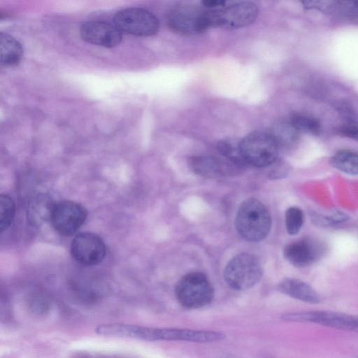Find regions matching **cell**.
<instances>
[{"label":"cell","mask_w":358,"mask_h":358,"mask_svg":"<svg viewBox=\"0 0 358 358\" xmlns=\"http://www.w3.org/2000/svg\"><path fill=\"white\" fill-rule=\"evenodd\" d=\"M276 140L279 148H289L297 142L299 131H297L292 125L288 123L280 124L271 132Z\"/></svg>","instance_id":"obj_19"},{"label":"cell","mask_w":358,"mask_h":358,"mask_svg":"<svg viewBox=\"0 0 358 358\" xmlns=\"http://www.w3.org/2000/svg\"><path fill=\"white\" fill-rule=\"evenodd\" d=\"M237 232L248 241L257 242L265 238L271 227V217L266 206L253 198L239 206L235 219Z\"/></svg>","instance_id":"obj_1"},{"label":"cell","mask_w":358,"mask_h":358,"mask_svg":"<svg viewBox=\"0 0 358 358\" xmlns=\"http://www.w3.org/2000/svg\"><path fill=\"white\" fill-rule=\"evenodd\" d=\"M71 253L78 263L94 266L103 260L106 248L103 241L98 235L82 232L73 238L71 244Z\"/></svg>","instance_id":"obj_9"},{"label":"cell","mask_w":358,"mask_h":358,"mask_svg":"<svg viewBox=\"0 0 358 358\" xmlns=\"http://www.w3.org/2000/svg\"><path fill=\"white\" fill-rule=\"evenodd\" d=\"M303 223V213L297 207H290L285 213V225L287 232L291 235L297 234Z\"/></svg>","instance_id":"obj_21"},{"label":"cell","mask_w":358,"mask_h":358,"mask_svg":"<svg viewBox=\"0 0 358 358\" xmlns=\"http://www.w3.org/2000/svg\"><path fill=\"white\" fill-rule=\"evenodd\" d=\"M15 213V206L13 200L9 196H0V229L1 232L6 231L11 224Z\"/></svg>","instance_id":"obj_20"},{"label":"cell","mask_w":358,"mask_h":358,"mask_svg":"<svg viewBox=\"0 0 358 358\" xmlns=\"http://www.w3.org/2000/svg\"><path fill=\"white\" fill-rule=\"evenodd\" d=\"M213 157L194 156L189 159V166L196 174L203 177H212L221 174L224 170L225 163Z\"/></svg>","instance_id":"obj_15"},{"label":"cell","mask_w":358,"mask_h":358,"mask_svg":"<svg viewBox=\"0 0 358 358\" xmlns=\"http://www.w3.org/2000/svg\"><path fill=\"white\" fill-rule=\"evenodd\" d=\"M56 203L47 194H39L30 202L28 209L29 221L34 225H39L50 220L52 210Z\"/></svg>","instance_id":"obj_14"},{"label":"cell","mask_w":358,"mask_h":358,"mask_svg":"<svg viewBox=\"0 0 358 358\" xmlns=\"http://www.w3.org/2000/svg\"><path fill=\"white\" fill-rule=\"evenodd\" d=\"M303 6L308 9L317 8L320 9L324 7V0H299Z\"/></svg>","instance_id":"obj_23"},{"label":"cell","mask_w":358,"mask_h":358,"mask_svg":"<svg viewBox=\"0 0 358 358\" xmlns=\"http://www.w3.org/2000/svg\"><path fill=\"white\" fill-rule=\"evenodd\" d=\"M331 164L335 169L350 175H358V152L341 150L331 158Z\"/></svg>","instance_id":"obj_16"},{"label":"cell","mask_w":358,"mask_h":358,"mask_svg":"<svg viewBox=\"0 0 358 358\" xmlns=\"http://www.w3.org/2000/svg\"><path fill=\"white\" fill-rule=\"evenodd\" d=\"M258 8L251 1H243L227 8L208 11L210 27L234 29L252 24L258 15Z\"/></svg>","instance_id":"obj_5"},{"label":"cell","mask_w":358,"mask_h":358,"mask_svg":"<svg viewBox=\"0 0 358 358\" xmlns=\"http://www.w3.org/2000/svg\"><path fill=\"white\" fill-rule=\"evenodd\" d=\"M87 217V211L81 204L63 201L55 203L50 222L59 234L71 236L82 227Z\"/></svg>","instance_id":"obj_8"},{"label":"cell","mask_w":358,"mask_h":358,"mask_svg":"<svg viewBox=\"0 0 358 358\" xmlns=\"http://www.w3.org/2000/svg\"><path fill=\"white\" fill-rule=\"evenodd\" d=\"M289 122L299 132L318 135L321 131L320 122L310 115L295 113L291 115Z\"/></svg>","instance_id":"obj_18"},{"label":"cell","mask_w":358,"mask_h":358,"mask_svg":"<svg viewBox=\"0 0 358 358\" xmlns=\"http://www.w3.org/2000/svg\"><path fill=\"white\" fill-rule=\"evenodd\" d=\"M23 55L21 44L7 33L0 34V63L3 66L17 65Z\"/></svg>","instance_id":"obj_13"},{"label":"cell","mask_w":358,"mask_h":358,"mask_svg":"<svg viewBox=\"0 0 358 358\" xmlns=\"http://www.w3.org/2000/svg\"><path fill=\"white\" fill-rule=\"evenodd\" d=\"M263 273L259 259L250 253H241L231 259L224 269L225 282L231 289L245 290L255 285Z\"/></svg>","instance_id":"obj_3"},{"label":"cell","mask_w":358,"mask_h":358,"mask_svg":"<svg viewBox=\"0 0 358 358\" xmlns=\"http://www.w3.org/2000/svg\"><path fill=\"white\" fill-rule=\"evenodd\" d=\"M278 289L289 296L307 303H315L320 301L313 289L299 280L285 278L280 282Z\"/></svg>","instance_id":"obj_12"},{"label":"cell","mask_w":358,"mask_h":358,"mask_svg":"<svg viewBox=\"0 0 358 358\" xmlns=\"http://www.w3.org/2000/svg\"><path fill=\"white\" fill-rule=\"evenodd\" d=\"M167 24L173 31L192 35L200 34L210 28L208 11L192 6H178L168 14Z\"/></svg>","instance_id":"obj_7"},{"label":"cell","mask_w":358,"mask_h":358,"mask_svg":"<svg viewBox=\"0 0 358 358\" xmlns=\"http://www.w3.org/2000/svg\"><path fill=\"white\" fill-rule=\"evenodd\" d=\"M80 34L83 41L104 48L115 47L122 39V31L115 24L99 20L83 23Z\"/></svg>","instance_id":"obj_10"},{"label":"cell","mask_w":358,"mask_h":358,"mask_svg":"<svg viewBox=\"0 0 358 358\" xmlns=\"http://www.w3.org/2000/svg\"><path fill=\"white\" fill-rule=\"evenodd\" d=\"M343 134L358 141V128L348 127L341 130Z\"/></svg>","instance_id":"obj_24"},{"label":"cell","mask_w":358,"mask_h":358,"mask_svg":"<svg viewBox=\"0 0 358 358\" xmlns=\"http://www.w3.org/2000/svg\"><path fill=\"white\" fill-rule=\"evenodd\" d=\"M331 7L345 16L358 15V0H334Z\"/></svg>","instance_id":"obj_22"},{"label":"cell","mask_w":358,"mask_h":358,"mask_svg":"<svg viewBox=\"0 0 358 358\" xmlns=\"http://www.w3.org/2000/svg\"><path fill=\"white\" fill-rule=\"evenodd\" d=\"M175 294L178 302L187 308H198L209 303L213 298V288L205 274L192 272L176 284Z\"/></svg>","instance_id":"obj_4"},{"label":"cell","mask_w":358,"mask_h":358,"mask_svg":"<svg viewBox=\"0 0 358 358\" xmlns=\"http://www.w3.org/2000/svg\"><path fill=\"white\" fill-rule=\"evenodd\" d=\"M245 162L257 167L274 164L279 152V145L271 133L253 131L240 141Z\"/></svg>","instance_id":"obj_2"},{"label":"cell","mask_w":358,"mask_h":358,"mask_svg":"<svg viewBox=\"0 0 358 358\" xmlns=\"http://www.w3.org/2000/svg\"><path fill=\"white\" fill-rule=\"evenodd\" d=\"M218 152L234 166H243L245 162L241 149L240 141L232 138L220 141L217 145Z\"/></svg>","instance_id":"obj_17"},{"label":"cell","mask_w":358,"mask_h":358,"mask_svg":"<svg viewBox=\"0 0 358 358\" xmlns=\"http://www.w3.org/2000/svg\"><path fill=\"white\" fill-rule=\"evenodd\" d=\"M318 245L308 239L292 242L284 249V256L292 265L305 267L313 263L318 257Z\"/></svg>","instance_id":"obj_11"},{"label":"cell","mask_w":358,"mask_h":358,"mask_svg":"<svg viewBox=\"0 0 358 358\" xmlns=\"http://www.w3.org/2000/svg\"><path fill=\"white\" fill-rule=\"evenodd\" d=\"M115 26L122 31L138 36H150L159 28L157 17L149 10L128 8L117 12L113 17Z\"/></svg>","instance_id":"obj_6"},{"label":"cell","mask_w":358,"mask_h":358,"mask_svg":"<svg viewBox=\"0 0 358 358\" xmlns=\"http://www.w3.org/2000/svg\"><path fill=\"white\" fill-rule=\"evenodd\" d=\"M227 0H201L202 4L206 8H214L223 6Z\"/></svg>","instance_id":"obj_25"}]
</instances>
